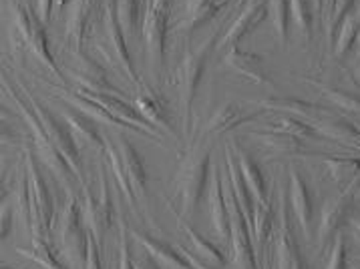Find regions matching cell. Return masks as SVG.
Instances as JSON below:
<instances>
[{
  "label": "cell",
  "mask_w": 360,
  "mask_h": 269,
  "mask_svg": "<svg viewBox=\"0 0 360 269\" xmlns=\"http://www.w3.org/2000/svg\"><path fill=\"white\" fill-rule=\"evenodd\" d=\"M290 11H292V22L296 25V30L300 32L306 43L312 41V30H314V2L312 0H290Z\"/></svg>",
  "instance_id": "cell-37"
},
{
  "label": "cell",
  "mask_w": 360,
  "mask_h": 269,
  "mask_svg": "<svg viewBox=\"0 0 360 269\" xmlns=\"http://www.w3.org/2000/svg\"><path fill=\"white\" fill-rule=\"evenodd\" d=\"M326 269H348V254H346V237L340 233L332 245L330 259Z\"/></svg>",
  "instance_id": "cell-42"
},
{
  "label": "cell",
  "mask_w": 360,
  "mask_h": 269,
  "mask_svg": "<svg viewBox=\"0 0 360 269\" xmlns=\"http://www.w3.org/2000/svg\"><path fill=\"white\" fill-rule=\"evenodd\" d=\"M20 86L25 88V93H27V95H29V99L32 100L34 111H37V114L41 117V123H43L44 129H46V133H49V137H51L53 145L57 147L58 151H60V155L65 157V159H67V163L71 165L72 173L77 175V181H79V185H81V187L86 185L85 167H83L81 151H79V145H77L75 137H72L71 129L67 127V123H65L60 117H57L53 111H49L44 105H41V100L37 99V97L30 93L29 88H27V85H22V83H20Z\"/></svg>",
  "instance_id": "cell-9"
},
{
  "label": "cell",
  "mask_w": 360,
  "mask_h": 269,
  "mask_svg": "<svg viewBox=\"0 0 360 269\" xmlns=\"http://www.w3.org/2000/svg\"><path fill=\"white\" fill-rule=\"evenodd\" d=\"M141 2H143V4H147V0H141Z\"/></svg>",
  "instance_id": "cell-58"
},
{
  "label": "cell",
  "mask_w": 360,
  "mask_h": 269,
  "mask_svg": "<svg viewBox=\"0 0 360 269\" xmlns=\"http://www.w3.org/2000/svg\"><path fill=\"white\" fill-rule=\"evenodd\" d=\"M316 131L326 137V139H332V141L342 143V145H348L352 149H360V127L354 125L352 121L348 119H342V117H326L322 119L318 125H314Z\"/></svg>",
  "instance_id": "cell-26"
},
{
  "label": "cell",
  "mask_w": 360,
  "mask_h": 269,
  "mask_svg": "<svg viewBox=\"0 0 360 269\" xmlns=\"http://www.w3.org/2000/svg\"><path fill=\"white\" fill-rule=\"evenodd\" d=\"M13 6V18H15V27L20 34V39L25 41L27 48L34 55V58L43 65L51 74H55L60 86L69 85V79L65 77V72L58 69L55 58L49 51V43H46V34L43 29V20L34 11H30L27 4H22L20 0H8Z\"/></svg>",
  "instance_id": "cell-4"
},
{
  "label": "cell",
  "mask_w": 360,
  "mask_h": 269,
  "mask_svg": "<svg viewBox=\"0 0 360 269\" xmlns=\"http://www.w3.org/2000/svg\"><path fill=\"white\" fill-rule=\"evenodd\" d=\"M0 227H2V241L6 240V235H11L13 229V211L6 209V203L2 201V217H0Z\"/></svg>",
  "instance_id": "cell-45"
},
{
  "label": "cell",
  "mask_w": 360,
  "mask_h": 269,
  "mask_svg": "<svg viewBox=\"0 0 360 269\" xmlns=\"http://www.w3.org/2000/svg\"><path fill=\"white\" fill-rule=\"evenodd\" d=\"M97 195L91 193V189L83 185V201H81V211L85 219L86 229L103 243V235L109 231L113 223V203H111V193H109V179L105 163H99L97 167Z\"/></svg>",
  "instance_id": "cell-10"
},
{
  "label": "cell",
  "mask_w": 360,
  "mask_h": 269,
  "mask_svg": "<svg viewBox=\"0 0 360 269\" xmlns=\"http://www.w3.org/2000/svg\"><path fill=\"white\" fill-rule=\"evenodd\" d=\"M356 261H360V255H359V257H356Z\"/></svg>",
  "instance_id": "cell-59"
},
{
  "label": "cell",
  "mask_w": 360,
  "mask_h": 269,
  "mask_svg": "<svg viewBox=\"0 0 360 269\" xmlns=\"http://www.w3.org/2000/svg\"><path fill=\"white\" fill-rule=\"evenodd\" d=\"M58 117L67 123V127L71 129L72 137L79 147L89 149V151H97V153L105 151V139L99 135V131L89 117L81 114L72 107L71 109H65V107L58 109Z\"/></svg>",
  "instance_id": "cell-18"
},
{
  "label": "cell",
  "mask_w": 360,
  "mask_h": 269,
  "mask_svg": "<svg viewBox=\"0 0 360 269\" xmlns=\"http://www.w3.org/2000/svg\"><path fill=\"white\" fill-rule=\"evenodd\" d=\"M354 53H356V60H360V30H359V37H356V43H354Z\"/></svg>",
  "instance_id": "cell-52"
},
{
  "label": "cell",
  "mask_w": 360,
  "mask_h": 269,
  "mask_svg": "<svg viewBox=\"0 0 360 269\" xmlns=\"http://www.w3.org/2000/svg\"><path fill=\"white\" fill-rule=\"evenodd\" d=\"M264 149H268L274 155H292L304 151L302 139L286 135V133H274V131H254L252 133Z\"/></svg>",
  "instance_id": "cell-31"
},
{
  "label": "cell",
  "mask_w": 360,
  "mask_h": 269,
  "mask_svg": "<svg viewBox=\"0 0 360 269\" xmlns=\"http://www.w3.org/2000/svg\"><path fill=\"white\" fill-rule=\"evenodd\" d=\"M85 269H103L101 261V243L86 229V268Z\"/></svg>",
  "instance_id": "cell-43"
},
{
  "label": "cell",
  "mask_w": 360,
  "mask_h": 269,
  "mask_svg": "<svg viewBox=\"0 0 360 269\" xmlns=\"http://www.w3.org/2000/svg\"><path fill=\"white\" fill-rule=\"evenodd\" d=\"M334 2H336V0H322V13H320V22H322L324 30L328 29V25H330L332 11H334Z\"/></svg>",
  "instance_id": "cell-48"
},
{
  "label": "cell",
  "mask_w": 360,
  "mask_h": 269,
  "mask_svg": "<svg viewBox=\"0 0 360 269\" xmlns=\"http://www.w3.org/2000/svg\"><path fill=\"white\" fill-rule=\"evenodd\" d=\"M133 268L135 269H161L159 261L141 247V254H133Z\"/></svg>",
  "instance_id": "cell-44"
},
{
  "label": "cell",
  "mask_w": 360,
  "mask_h": 269,
  "mask_svg": "<svg viewBox=\"0 0 360 269\" xmlns=\"http://www.w3.org/2000/svg\"><path fill=\"white\" fill-rule=\"evenodd\" d=\"M350 269H360V261L354 259V261H352V265H350Z\"/></svg>",
  "instance_id": "cell-55"
},
{
  "label": "cell",
  "mask_w": 360,
  "mask_h": 269,
  "mask_svg": "<svg viewBox=\"0 0 360 269\" xmlns=\"http://www.w3.org/2000/svg\"><path fill=\"white\" fill-rule=\"evenodd\" d=\"M258 117H262V111L248 114L244 109H242L240 103H236V100L224 103L216 113L207 119V125L203 129V137H210V135H224V133H228L231 129L240 127V125H244L248 121H254V119H258Z\"/></svg>",
  "instance_id": "cell-20"
},
{
  "label": "cell",
  "mask_w": 360,
  "mask_h": 269,
  "mask_svg": "<svg viewBox=\"0 0 360 269\" xmlns=\"http://www.w3.org/2000/svg\"><path fill=\"white\" fill-rule=\"evenodd\" d=\"M354 6H356V0H336V2H334L330 25H328V29L324 30V32H326V43H334L336 30H338V27L342 25V20L346 18V15H348Z\"/></svg>",
  "instance_id": "cell-40"
},
{
  "label": "cell",
  "mask_w": 360,
  "mask_h": 269,
  "mask_svg": "<svg viewBox=\"0 0 360 269\" xmlns=\"http://www.w3.org/2000/svg\"><path fill=\"white\" fill-rule=\"evenodd\" d=\"M58 241L67 265L75 269L86 268V225L81 203L75 195L67 197V205L58 219Z\"/></svg>",
  "instance_id": "cell-7"
},
{
  "label": "cell",
  "mask_w": 360,
  "mask_h": 269,
  "mask_svg": "<svg viewBox=\"0 0 360 269\" xmlns=\"http://www.w3.org/2000/svg\"><path fill=\"white\" fill-rule=\"evenodd\" d=\"M0 269H16V268H13V265H6V263H2V265H0Z\"/></svg>",
  "instance_id": "cell-56"
},
{
  "label": "cell",
  "mask_w": 360,
  "mask_h": 269,
  "mask_svg": "<svg viewBox=\"0 0 360 269\" xmlns=\"http://www.w3.org/2000/svg\"><path fill=\"white\" fill-rule=\"evenodd\" d=\"M318 88H320L322 97L326 100H330L334 107L345 109L348 113L360 114V95H356V93H346V91H340V88H328V86L324 85H318Z\"/></svg>",
  "instance_id": "cell-39"
},
{
  "label": "cell",
  "mask_w": 360,
  "mask_h": 269,
  "mask_svg": "<svg viewBox=\"0 0 360 269\" xmlns=\"http://www.w3.org/2000/svg\"><path fill=\"white\" fill-rule=\"evenodd\" d=\"M324 167L330 179L338 185L340 191L354 189L360 183V159L359 157L332 155L324 159Z\"/></svg>",
  "instance_id": "cell-24"
},
{
  "label": "cell",
  "mask_w": 360,
  "mask_h": 269,
  "mask_svg": "<svg viewBox=\"0 0 360 269\" xmlns=\"http://www.w3.org/2000/svg\"><path fill=\"white\" fill-rule=\"evenodd\" d=\"M58 97L65 100V103H69L72 109H77V111H79L81 114L89 117L91 121H99V123L111 125V127L125 129V131H133L129 125H125L123 121L115 119L113 114L107 113V111L103 109L101 105H97L95 100L86 99V97H83L81 93H58ZM133 133H135V131H133Z\"/></svg>",
  "instance_id": "cell-27"
},
{
  "label": "cell",
  "mask_w": 360,
  "mask_h": 269,
  "mask_svg": "<svg viewBox=\"0 0 360 269\" xmlns=\"http://www.w3.org/2000/svg\"><path fill=\"white\" fill-rule=\"evenodd\" d=\"M224 63L228 69L236 71L250 81H254V83H258V85H272L268 72L264 69V60L256 53H244L240 46H236V48L226 51Z\"/></svg>",
  "instance_id": "cell-21"
},
{
  "label": "cell",
  "mask_w": 360,
  "mask_h": 269,
  "mask_svg": "<svg viewBox=\"0 0 360 269\" xmlns=\"http://www.w3.org/2000/svg\"><path fill=\"white\" fill-rule=\"evenodd\" d=\"M350 227H352V233L356 235V240L360 241V219L352 217V219H350Z\"/></svg>",
  "instance_id": "cell-51"
},
{
  "label": "cell",
  "mask_w": 360,
  "mask_h": 269,
  "mask_svg": "<svg viewBox=\"0 0 360 269\" xmlns=\"http://www.w3.org/2000/svg\"><path fill=\"white\" fill-rule=\"evenodd\" d=\"M292 269H308V263H306L304 255H298V257H296V261L292 263Z\"/></svg>",
  "instance_id": "cell-50"
},
{
  "label": "cell",
  "mask_w": 360,
  "mask_h": 269,
  "mask_svg": "<svg viewBox=\"0 0 360 269\" xmlns=\"http://www.w3.org/2000/svg\"><path fill=\"white\" fill-rule=\"evenodd\" d=\"M262 131H274V133H286V135H294L298 139H324L316 127H312L310 123H306L302 119H296L292 114H274Z\"/></svg>",
  "instance_id": "cell-30"
},
{
  "label": "cell",
  "mask_w": 360,
  "mask_h": 269,
  "mask_svg": "<svg viewBox=\"0 0 360 269\" xmlns=\"http://www.w3.org/2000/svg\"><path fill=\"white\" fill-rule=\"evenodd\" d=\"M354 77H356V81H359V85H360V60H356V71H354Z\"/></svg>",
  "instance_id": "cell-54"
},
{
  "label": "cell",
  "mask_w": 360,
  "mask_h": 269,
  "mask_svg": "<svg viewBox=\"0 0 360 269\" xmlns=\"http://www.w3.org/2000/svg\"><path fill=\"white\" fill-rule=\"evenodd\" d=\"M268 16V6H266V0L259 2V4H254V6H245L242 8L238 16L233 18L228 30L219 37L217 41V51H230V48H236L240 41L244 39L245 34H250L252 30L258 27L259 22H264V18Z\"/></svg>",
  "instance_id": "cell-14"
},
{
  "label": "cell",
  "mask_w": 360,
  "mask_h": 269,
  "mask_svg": "<svg viewBox=\"0 0 360 269\" xmlns=\"http://www.w3.org/2000/svg\"><path fill=\"white\" fill-rule=\"evenodd\" d=\"M67 71L71 72V79L81 86L83 91L91 93H117L111 86L107 72L101 63L93 57L85 55L83 51L69 48L67 51Z\"/></svg>",
  "instance_id": "cell-12"
},
{
  "label": "cell",
  "mask_w": 360,
  "mask_h": 269,
  "mask_svg": "<svg viewBox=\"0 0 360 269\" xmlns=\"http://www.w3.org/2000/svg\"><path fill=\"white\" fill-rule=\"evenodd\" d=\"M352 191H354V201H360V183L356 185V187H354Z\"/></svg>",
  "instance_id": "cell-53"
},
{
  "label": "cell",
  "mask_w": 360,
  "mask_h": 269,
  "mask_svg": "<svg viewBox=\"0 0 360 269\" xmlns=\"http://www.w3.org/2000/svg\"><path fill=\"white\" fill-rule=\"evenodd\" d=\"M177 223H179V229L184 231V235L188 240V247H186L188 251H191L195 257H200V259L207 261V263L226 268V255L221 254V249L217 247L216 243H212L207 237H203L202 233H198L193 227L189 225L188 221H184L181 215L177 217Z\"/></svg>",
  "instance_id": "cell-25"
},
{
  "label": "cell",
  "mask_w": 360,
  "mask_h": 269,
  "mask_svg": "<svg viewBox=\"0 0 360 269\" xmlns=\"http://www.w3.org/2000/svg\"><path fill=\"white\" fill-rule=\"evenodd\" d=\"M16 254L22 255L30 259L32 263L41 265L43 269H69L67 263H60L57 257H55V251L51 247V243L44 240H32V245L30 247H16Z\"/></svg>",
  "instance_id": "cell-35"
},
{
  "label": "cell",
  "mask_w": 360,
  "mask_h": 269,
  "mask_svg": "<svg viewBox=\"0 0 360 269\" xmlns=\"http://www.w3.org/2000/svg\"><path fill=\"white\" fill-rule=\"evenodd\" d=\"M226 171H228V179H230L231 187H233V193H236V199H238V205L242 207L245 219L250 225H254V213H256V205L258 201L254 199V193L250 189V185L245 183L244 175L240 171V163H238V157L233 153V145H228L226 147Z\"/></svg>",
  "instance_id": "cell-19"
},
{
  "label": "cell",
  "mask_w": 360,
  "mask_h": 269,
  "mask_svg": "<svg viewBox=\"0 0 360 269\" xmlns=\"http://www.w3.org/2000/svg\"><path fill=\"white\" fill-rule=\"evenodd\" d=\"M117 147H119V153H121V159H123L125 173L129 177L131 187H133L137 199L141 201V205L147 207V203H149V185H147V171H145L143 159H141L137 149L133 147V143L125 135L117 137Z\"/></svg>",
  "instance_id": "cell-16"
},
{
  "label": "cell",
  "mask_w": 360,
  "mask_h": 269,
  "mask_svg": "<svg viewBox=\"0 0 360 269\" xmlns=\"http://www.w3.org/2000/svg\"><path fill=\"white\" fill-rule=\"evenodd\" d=\"M268 269H278V265H276V263H272V265H270V268Z\"/></svg>",
  "instance_id": "cell-57"
},
{
  "label": "cell",
  "mask_w": 360,
  "mask_h": 269,
  "mask_svg": "<svg viewBox=\"0 0 360 269\" xmlns=\"http://www.w3.org/2000/svg\"><path fill=\"white\" fill-rule=\"evenodd\" d=\"M360 30V4L354 6L346 18L342 20V25L336 30V39H334V57L342 58L348 55V51L356 43Z\"/></svg>",
  "instance_id": "cell-33"
},
{
  "label": "cell",
  "mask_w": 360,
  "mask_h": 269,
  "mask_svg": "<svg viewBox=\"0 0 360 269\" xmlns=\"http://www.w3.org/2000/svg\"><path fill=\"white\" fill-rule=\"evenodd\" d=\"M266 6H268V18L272 22L278 41L286 46L290 37V20H292L290 0H266Z\"/></svg>",
  "instance_id": "cell-36"
},
{
  "label": "cell",
  "mask_w": 360,
  "mask_h": 269,
  "mask_svg": "<svg viewBox=\"0 0 360 269\" xmlns=\"http://www.w3.org/2000/svg\"><path fill=\"white\" fill-rule=\"evenodd\" d=\"M141 4H143L141 0H117V15H119L121 29H123L127 39H135L137 37Z\"/></svg>",
  "instance_id": "cell-38"
},
{
  "label": "cell",
  "mask_w": 360,
  "mask_h": 269,
  "mask_svg": "<svg viewBox=\"0 0 360 269\" xmlns=\"http://www.w3.org/2000/svg\"><path fill=\"white\" fill-rule=\"evenodd\" d=\"M69 4H71V0H53V16L60 15Z\"/></svg>",
  "instance_id": "cell-49"
},
{
  "label": "cell",
  "mask_w": 360,
  "mask_h": 269,
  "mask_svg": "<svg viewBox=\"0 0 360 269\" xmlns=\"http://www.w3.org/2000/svg\"><path fill=\"white\" fill-rule=\"evenodd\" d=\"M135 107H137L139 113L143 114L145 121L158 129L159 133H169L173 139H177V135L173 131L172 121H169L167 105H165V100L161 99L158 93H151L145 86L143 91H141V95L135 99Z\"/></svg>",
  "instance_id": "cell-23"
},
{
  "label": "cell",
  "mask_w": 360,
  "mask_h": 269,
  "mask_svg": "<svg viewBox=\"0 0 360 269\" xmlns=\"http://www.w3.org/2000/svg\"><path fill=\"white\" fill-rule=\"evenodd\" d=\"M16 205H18V213H20V221L22 225L27 227L32 235V201H30V183H29V173H27V165L25 159L18 167L16 173Z\"/></svg>",
  "instance_id": "cell-34"
},
{
  "label": "cell",
  "mask_w": 360,
  "mask_h": 269,
  "mask_svg": "<svg viewBox=\"0 0 360 269\" xmlns=\"http://www.w3.org/2000/svg\"><path fill=\"white\" fill-rule=\"evenodd\" d=\"M272 205L270 203H258L256 213H254V225H252V235H254V247H256V257H258L259 268L264 263V247L266 241L272 233Z\"/></svg>",
  "instance_id": "cell-32"
},
{
  "label": "cell",
  "mask_w": 360,
  "mask_h": 269,
  "mask_svg": "<svg viewBox=\"0 0 360 269\" xmlns=\"http://www.w3.org/2000/svg\"><path fill=\"white\" fill-rule=\"evenodd\" d=\"M101 25H103V39L105 43H97V51L103 53V57L107 58V63L125 74L133 85L145 88L139 74L133 69V60L129 57V48H127V37L121 29L119 15H117V0H105L101 13Z\"/></svg>",
  "instance_id": "cell-3"
},
{
  "label": "cell",
  "mask_w": 360,
  "mask_h": 269,
  "mask_svg": "<svg viewBox=\"0 0 360 269\" xmlns=\"http://www.w3.org/2000/svg\"><path fill=\"white\" fill-rule=\"evenodd\" d=\"M290 209L294 213L298 225L302 229L304 237L312 241L314 237V201L304 177L296 169H290V189H288Z\"/></svg>",
  "instance_id": "cell-13"
},
{
  "label": "cell",
  "mask_w": 360,
  "mask_h": 269,
  "mask_svg": "<svg viewBox=\"0 0 360 269\" xmlns=\"http://www.w3.org/2000/svg\"><path fill=\"white\" fill-rule=\"evenodd\" d=\"M131 231L127 225H121V243H119V269H135L133 268V249H131Z\"/></svg>",
  "instance_id": "cell-41"
},
{
  "label": "cell",
  "mask_w": 360,
  "mask_h": 269,
  "mask_svg": "<svg viewBox=\"0 0 360 269\" xmlns=\"http://www.w3.org/2000/svg\"><path fill=\"white\" fill-rule=\"evenodd\" d=\"M354 203L356 201H354V191L352 189L342 191L338 197L332 199V201H326L316 229V241L320 251H324L328 245H332V241H336L340 231L346 225H350Z\"/></svg>",
  "instance_id": "cell-11"
},
{
  "label": "cell",
  "mask_w": 360,
  "mask_h": 269,
  "mask_svg": "<svg viewBox=\"0 0 360 269\" xmlns=\"http://www.w3.org/2000/svg\"><path fill=\"white\" fill-rule=\"evenodd\" d=\"M175 0H147L143 16V41L147 48L149 65L158 77L165 69V44H167V29Z\"/></svg>",
  "instance_id": "cell-6"
},
{
  "label": "cell",
  "mask_w": 360,
  "mask_h": 269,
  "mask_svg": "<svg viewBox=\"0 0 360 269\" xmlns=\"http://www.w3.org/2000/svg\"><path fill=\"white\" fill-rule=\"evenodd\" d=\"M256 105L264 107V109H270L276 113L292 114L296 119H302L306 123H310L312 127L318 125L322 119L330 117V109L324 107V105H318V103H308L302 99H294V97H272V99H259L256 100Z\"/></svg>",
  "instance_id": "cell-15"
},
{
  "label": "cell",
  "mask_w": 360,
  "mask_h": 269,
  "mask_svg": "<svg viewBox=\"0 0 360 269\" xmlns=\"http://www.w3.org/2000/svg\"><path fill=\"white\" fill-rule=\"evenodd\" d=\"M25 165L29 173L30 183V201H32V240L53 241L51 229L55 221V203L51 197V191L44 183L43 173H41V159L34 151L25 153Z\"/></svg>",
  "instance_id": "cell-5"
},
{
  "label": "cell",
  "mask_w": 360,
  "mask_h": 269,
  "mask_svg": "<svg viewBox=\"0 0 360 269\" xmlns=\"http://www.w3.org/2000/svg\"><path fill=\"white\" fill-rule=\"evenodd\" d=\"M212 0H186V8H184V15H186V18H189V16L198 15L202 8H205L207 4H210Z\"/></svg>",
  "instance_id": "cell-46"
},
{
  "label": "cell",
  "mask_w": 360,
  "mask_h": 269,
  "mask_svg": "<svg viewBox=\"0 0 360 269\" xmlns=\"http://www.w3.org/2000/svg\"><path fill=\"white\" fill-rule=\"evenodd\" d=\"M210 213H212V225L216 229L217 237L221 243L231 241V219L228 201H226V191H224V181L217 167L212 169V179H210Z\"/></svg>",
  "instance_id": "cell-17"
},
{
  "label": "cell",
  "mask_w": 360,
  "mask_h": 269,
  "mask_svg": "<svg viewBox=\"0 0 360 269\" xmlns=\"http://www.w3.org/2000/svg\"><path fill=\"white\" fill-rule=\"evenodd\" d=\"M133 240L143 247L147 254H151L159 263L172 269H193L188 261V257L179 251V247H173L167 241L158 240L153 235H147L143 231H133Z\"/></svg>",
  "instance_id": "cell-22"
},
{
  "label": "cell",
  "mask_w": 360,
  "mask_h": 269,
  "mask_svg": "<svg viewBox=\"0 0 360 269\" xmlns=\"http://www.w3.org/2000/svg\"><path fill=\"white\" fill-rule=\"evenodd\" d=\"M224 191H226V201L230 209L231 219V263L233 269H262L256 257V247H254V235H252V225L248 223L242 207L238 205V199L233 193L230 179L226 177L224 181Z\"/></svg>",
  "instance_id": "cell-8"
},
{
  "label": "cell",
  "mask_w": 360,
  "mask_h": 269,
  "mask_svg": "<svg viewBox=\"0 0 360 269\" xmlns=\"http://www.w3.org/2000/svg\"><path fill=\"white\" fill-rule=\"evenodd\" d=\"M37 15L43 22H49L53 16V0H37Z\"/></svg>",
  "instance_id": "cell-47"
},
{
  "label": "cell",
  "mask_w": 360,
  "mask_h": 269,
  "mask_svg": "<svg viewBox=\"0 0 360 269\" xmlns=\"http://www.w3.org/2000/svg\"><path fill=\"white\" fill-rule=\"evenodd\" d=\"M216 46L217 34L214 32L195 51H188L184 55V58H181V63L177 65L175 72H173V85H175L177 95H179L181 117H184V131L186 133H189V129H191V111H193V99H195V93H198V85L202 81L210 53Z\"/></svg>",
  "instance_id": "cell-1"
},
{
  "label": "cell",
  "mask_w": 360,
  "mask_h": 269,
  "mask_svg": "<svg viewBox=\"0 0 360 269\" xmlns=\"http://www.w3.org/2000/svg\"><path fill=\"white\" fill-rule=\"evenodd\" d=\"M210 179H212V153L207 149H198L186 159L175 179L179 215L193 217L198 213Z\"/></svg>",
  "instance_id": "cell-2"
},
{
  "label": "cell",
  "mask_w": 360,
  "mask_h": 269,
  "mask_svg": "<svg viewBox=\"0 0 360 269\" xmlns=\"http://www.w3.org/2000/svg\"><path fill=\"white\" fill-rule=\"evenodd\" d=\"M233 151H236V157H238V163H240V171L244 175L245 183L250 185L252 193H254V199L258 203H270V195H268V183L262 175L259 167L254 163V159L248 155L245 151L238 149V145L233 143Z\"/></svg>",
  "instance_id": "cell-29"
},
{
  "label": "cell",
  "mask_w": 360,
  "mask_h": 269,
  "mask_svg": "<svg viewBox=\"0 0 360 269\" xmlns=\"http://www.w3.org/2000/svg\"><path fill=\"white\" fill-rule=\"evenodd\" d=\"M105 155H107L109 169H111L113 177H115V183L119 187V191L123 193V197L127 201L131 211L137 213L139 211V207H137V195H135V191H133V187L129 183V177L125 173V165H123V159H121V153H119L117 141L105 139Z\"/></svg>",
  "instance_id": "cell-28"
}]
</instances>
